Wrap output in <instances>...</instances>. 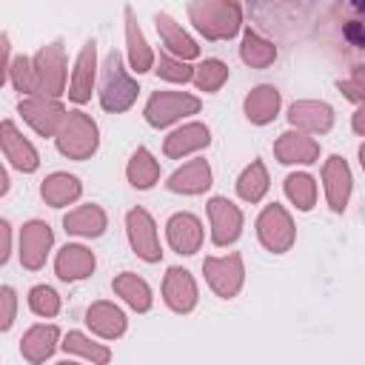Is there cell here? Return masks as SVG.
Returning a JSON list of instances; mask_svg holds the SVG:
<instances>
[{"label": "cell", "instance_id": "obj_1", "mask_svg": "<svg viewBox=\"0 0 365 365\" xmlns=\"http://www.w3.org/2000/svg\"><path fill=\"white\" fill-rule=\"evenodd\" d=\"M185 11L205 40H231L242 26V9L231 0H191Z\"/></svg>", "mask_w": 365, "mask_h": 365}, {"label": "cell", "instance_id": "obj_2", "mask_svg": "<svg viewBox=\"0 0 365 365\" xmlns=\"http://www.w3.org/2000/svg\"><path fill=\"white\" fill-rule=\"evenodd\" d=\"M137 94H140V86L123 66V54L108 51L103 63V74H100V106L111 114H120L134 106Z\"/></svg>", "mask_w": 365, "mask_h": 365}, {"label": "cell", "instance_id": "obj_3", "mask_svg": "<svg viewBox=\"0 0 365 365\" xmlns=\"http://www.w3.org/2000/svg\"><path fill=\"white\" fill-rule=\"evenodd\" d=\"M54 140H57V151L63 157H68V160H88L100 148V128L91 120V114L74 108V111H66Z\"/></svg>", "mask_w": 365, "mask_h": 365}, {"label": "cell", "instance_id": "obj_4", "mask_svg": "<svg viewBox=\"0 0 365 365\" xmlns=\"http://www.w3.org/2000/svg\"><path fill=\"white\" fill-rule=\"evenodd\" d=\"M31 66H34V77H37V94L40 97H63L66 94V48H63V40H54L48 46H43L34 57H31Z\"/></svg>", "mask_w": 365, "mask_h": 365}, {"label": "cell", "instance_id": "obj_5", "mask_svg": "<svg viewBox=\"0 0 365 365\" xmlns=\"http://www.w3.org/2000/svg\"><path fill=\"white\" fill-rule=\"evenodd\" d=\"M200 97L188 94V91H154L143 108L145 123L154 128H168L171 123L188 117V114H200Z\"/></svg>", "mask_w": 365, "mask_h": 365}, {"label": "cell", "instance_id": "obj_6", "mask_svg": "<svg viewBox=\"0 0 365 365\" xmlns=\"http://www.w3.org/2000/svg\"><path fill=\"white\" fill-rule=\"evenodd\" d=\"M257 240L262 242L265 251L271 254H285L291 251L294 240H297V228H294V220L291 214L285 211V205L279 202H271L259 211L257 217Z\"/></svg>", "mask_w": 365, "mask_h": 365}, {"label": "cell", "instance_id": "obj_7", "mask_svg": "<svg viewBox=\"0 0 365 365\" xmlns=\"http://www.w3.org/2000/svg\"><path fill=\"white\" fill-rule=\"evenodd\" d=\"M202 274H205L208 288L222 299L237 297L242 282H245V265H242V257L237 251L228 254V257H205L202 259Z\"/></svg>", "mask_w": 365, "mask_h": 365}, {"label": "cell", "instance_id": "obj_8", "mask_svg": "<svg viewBox=\"0 0 365 365\" xmlns=\"http://www.w3.org/2000/svg\"><path fill=\"white\" fill-rule=\"evenodd\" d=\"M125 234H128V245L131 251L143 259V262H160L163 259V248H160V237H157V222L145 208H131L125 214Z\"/></svg>", "mask_w": 365, "mask_h": 365}, {"label": "cell", "instance_id": "obj_9", "mask_svg": "<svg viewBox=\"0 0 365 365\" xmlns=\"http://www.w3.org/2000/svg\"><path fill=\"white\" fill-rule=\"evenodd\" d=\"M54 245V231L43 220H29L20 228V265L29 271H40Z\"/></svg>", "mask_w": 365, "mask_h": 365}, {"label": "cell", "instance_id": "obj_10", "mask_svg": "<svg viewBox=\"0 0 365 365\" xmlns=\"http://www.w3.org/2000/svg\"><path fill=\"white\" fill-rule=\"evenodd\" d=\"M17 111L23 114V120L40 134V137H54L63 117H66V108L60 100H51V97H23Z\"/></svg>", "mask_w": 365, "mask_h": 365}, {"label": "cell", "instance_id": "obj_11", "mask_svg": "<svg viewBox=\"0 0 365 365\" xmlns=\"http://www.w3.org/2000/svg\"><path fill=\"white\" fill-rule=\"evenodd\" d=\"M208 220H211V242L225 248L240 240L242 234V211L228 197L208 200Z\"/></svg>", "mask_w": 365, "mask_h": 365}, {"label": "cell", "instance_id": "obj_12", "mask_svg": "<svg viewBox=\"0 0 365 365\" xmlns=\"http://www.w3.org/2000/svg\"><path fill=\"white\" fill-rule=\"evenodd\" d=\"M0 151L3 157L23 174H34L40 168V154L37 148L23 137V131L11 123V120H3L0 123Z\"/></svg>", "mask_w": 365, "mask_h": 365}, {"label": "cell", "instance_id": "obj_13", "mask_svg": "<svg viewBox=\"0 0 365 365\" xmlns=\"http://www.w3.org/2000/svg\"><path fill=\"white\" fill-rule=\"evenodd\" d=\"M322 185H325V200H328L331 211L342 214L348 208V200H351V191H354V177H351L348 163L339 154H331L325 160V165H322Z\"/></svg>", "mask_w": 365, "mask_h": 365}, {"label": "cell", "instance_id": "obj_14", "mask_svg": "<svg viewBox=\"0 0 365 365\" xmlns=\"http://www.w3.org/2000/svg\"><path fill=\"white\" fill-rule=\"evenodd\" d=\"M288 123L299 134H328L334 128V108L322 100H297L288 108Z\"/></svg>", "mask_w": 365, "mask_h": 365}, {"label": "cell", "instance_id": "obj_15", "mask_svg": "<svg viewBox=\"0 0 365 365\" xmlns=\"http://www.w3.org/2000/svg\"><path fill=\"white\" fill-rule=\"evenodd\" d=\"M163 299L165 305L174 311V314H188L197 308V299H200V291H197V282L191 277V271L185 268H168L165 277H163Z\"/></svg>", "mask_w": 365, "mask_h": 365}, {"label": "cell", "instance_id": "obj_16", "mask_svg": "<svg viewBox=\"0 0 365 365\" xmlns=\"http://www.w3.org/2000/svg\"><path fill=\"white\" fill-rule=\"evenodd\" d=\"M94 80H97V43L86 40L77 60H74V71H71V83H68V100L83 106L91 100L94 91Z\"/></svg>", "mask_w": 365, "mask_h": 365}, {"label": "cell", "instance_id": "obj_17", "mask_svg": "<svg viewBox=\"0 0 365 365\" xmlns=\"http://www.w3.org/2000/svg\"><path fill=\"white\" fill-rule=\"evenodd\" d=\"M165 240L177 254H197L202 245V222L191 211H177L165 222Z\"/></svg>", "mask_w": 365, "mask_h": 365}, {"label": "cell", "instance_id": "obj_18", "mask_svg": "<svg viewBox=\"0 0 365 365\" xmlns=\"http://www.w3.org/2000/svg\"><path fill=\"white\" fill-rule=\"evenodd\" d=\"M154 26H157V34H160V40L165 46V54H171V57H177L182 63H188V60H194L200 54L197 40L174 17H168L165 11H157L154 14Z\"/></svg>", "mask_w": 365, "mask_h": 365}, {"label": "cell", "instance_id": "obj_19", "mask_svg": "<svg viewBox=\"0 0 365 365\" xmlns=\"http://www.w3.org/2000/svg\"><path fill=\"white\" fill-rule=\"evenodd\" d=\"M94 251L80 245V242H68L57 251L54 257V274L63 279V282H80L86 279L88 274H94Z\"/></svg>", "mask_w": 365, "mask_h": 365}, {"label": "cell", "instance_id": "obj_20", "mask_svg": "<svg viewBox=\"0 0 365 365\" xmlns=\"http://www.w3.org/2000/svg\"><path fill=\"white\" fill-rule=\"evenodd\" d=\"M208 143H211V128L205 123H185L163 140V154L171 160H182L200 148H208Z\"/></svg>", "mask_w": 365, "mask_h": 365}, {"label": "cell", "instance_id": "obj_21", "mask_svg": "<svg viewBox=\"0 0 365 365\" xmlns=\"http://www.w3.org/2000/svg\"><path fill=\"white\" fill-rule=\"evenodd\" d=\"M274 157L282 165H311L319 160V143L299 131H285L274 143Z\"/></svg>", "mask_w": 365, "mask_h": 365}, {"label": "cell", "instance_id": "obj_22", "mask_svg": "<svg viewBox=\"0 0 365 365\" xmlns=\"http://www.w3.org/2000/svg\"><path fill=\"white\" fill-rule=\"evenodd\" d=\"M86 325L91 328V334H97L100 339H120L128 328V319L123 314V308H117L114 302H91L86 308Z\"/></svg>", "mask_w": 365, "mask_h": 365}, {"label": "cell", "instance_id": "obj_23", "mask_svg": "<svg viewBox=\"0 0 365 365\" xmlns=\"http://www.w3.org/2000/svg\"><path fill=\"white\" fill-rule=\"evenodd\" d=\"M211 165H208V160H202V157H197V160H188L185 165H180L171 177H168V191H174V194H188V197H194V194H205L208 188H211Z\"/></svg>", "mask_w": 365, "mask_h": 365}, {"label": "cell", "instance_id": "obj_24", "mask_svg": "<svg viewBox=\"0 0 365 365\" xmlns=\"http://www.w3.org/2000/svg\"><path fill=\"white\" fill-rule=\"evenodd\" d=\"M279 106H282V94H279V88L262 83V86H254V88L245 94L242 111H245V117H248L254 125H268V123L277 120Z\"/></svg>", "mask_w": 365, "mask_h": 365}, {"label": "cell", "instance_id": "obj_25", "mask_svg": "<svg viewBox=\"0 0 365 365\" xmlns=\"http://www.w3.org/2000/svg\"><path fill=\"white\" fill-rule=\"evenodd\" d=\"M60 345V328L57 325H31L20 339V354L26 362L40 365L46 362Z\"/></svg>", "mask_w": 365, "mask_h": 365}, {"label": "cell", "instance_id": "obj_26", "mask_svg": "<svg viewBox=\"0 0 365 365\" xmlns=\"http://www.w3.org/2000/svg\"><path fill=\"white\" fill-rule=\"evenodd\" d=\"M125 51H128L131 71L145 74V71L154 68V51L148 46V40H145V34H143V29H140L131 6H125Z\"/></svg>", "mask_w": 365, "mask_h": 365}, {"label": "cell", "instance_id": "obj_27", "mask_svg": "<svg viewBox=\"0 0 365 365\" xmlns=\"http://www.w3.org/2000/svg\"><path fill=\"white\" fill-rule=\"evenodd\" d=\"M63 228L74 237H103L108 228V217L100 205L88 202V205H77L63 217Z\"/></svg>", "mask_w": 365, "mask_h": 365}, {"label": "cell", "instance_id": "obj_28", "mask_svg": "<svg viewBox=\"0 0 365 365\" xmlns=\"http://www.w3.org/2000/svg\"><path fill=\"white\" fill-rule=\"evenodd\" d=\"M83 194V182L68 174V171H54L48 174L43 182H40V197L46 200V205L51 208H63V205H71L77 202Z\"/></svg>", "mask_w": 365, "mask_h": 365}, {"label": "cell", "instance_id": "obj_29", "mask_svg": "<svg viewBox=\"0 0 365 365\" xmlns=\"http://www.w3.org/2000/svg\"><path fill=\"white\" fill-rule=\"evenodd\" d=\"M111 288H114V294H117L131 311H137V314H145V311L151 308V302H154V294H151L148 282H145L143 277H137L134 271L117 274V277L111 279Z\"/></svg>", "mask_w": 365, "mask_h": 365}, {"label": "cell", "instance_id": "obj_30", "mask_svg": "<svg viewBox=\"0 0 365 365\" xmlns=\"http://www.w3.org/2000/svg\"><path fill=\"white\" fill-rule=\"evenodd\" d=\"M240 60L251 68H268L274 60H277V46L262 37L259 31L254 29H245L242 31V43H240Z\"/></svg>", "mask_w": 365, "mask_h": 365}, {"label": "cell", "instance_id": "obj_31", "mask_svg": "<svg viewBox=\"0 0 365 365\" xmlns=\"http://www.w3.org/2000/svg\"><path fill=\"white\" fill-rule=\"evenodd\" d=\"M268 188H271V180H268V168L262 160L248 163L237 177V194L245 202H259L268 194Z\"/></svg>", "mask_w": 365, "mask_h": 365}, {"label": "cell", "instance_id": "obj_32", "mask_svg": "<svg viewBox=\"0 0 365 365\" xmlns=\"http://www.w3.org/2000/svg\"><path fill=\"white\" fill-rule=\"evenodd\" d=\"M60 348H63L66 354L83 356V359L91 362V365H108V362H111V351H108V345L94 342V339L86 336L83 331H68V334L63 336Z\"/></svg>", "mask_w": 365, "mask_h": 365}, {"label": "cell", "instance_id": "obj_33", "mask_svg": "<svg viewBox=\"0 0 365 365\" xmlns=\"http://www.w3.org/2000/svg\"><path fill=\"white\" fill-rule=\"evenodd\" d=\"M125 177H128V182H131L134 188H140V191L151 188V185L160 180V163L154 160V154H151L145 145H140V148L131 154V160H128V165H125Z\"/></svg>", "mask_w": 365, "mask_h": 365}, {"label": "cell", "instance_id": "obj_34", "mask_svg": "<svg viewBox=\"0 0 365 365\" xmlns=\"http://www.w3.org/2000/svg\"><path fill=\"white\" fill-rule=\"evenodd\" d=\"M228 74H231V68H228L222 60L208 57V60H202L200 66H194L191 80H194V86H197L200 91H205V94H217V91L225 86Z\"/></svg>", "mask_w": 365, "mask_h": 365}, {"label": "cell", "instance_id": "obj_35", "mask_svg": "<svg viewBox=\"0 0 365 365\" xmlns=\"http://www.w3.org/2000/svg\"><path fill=\"white\" fill-rule=\"evenodd\" d=\"M282 188H285V197H288L299 211H311V208H314V202H317V182H314L311 174H305V171L288 174L285 182H282Z\"/></svg>", "mask_w": 365, "mask_h": 365}, {"label": "cell", "instance_id": "obj_36", "mask_svg": "<svg viewBox=\"0 0 365 365\" xmlns=\"http://www.w3.org/2000/svg\"><path fill=\"white\" fill-rule=\"evenodd\" d=\"M9 77H11V86L26 94V97H37V77H34V66H31V57L20 54L11 60L9 66Z\"/></svg>", "mask_w": 365, "mask_h": 365}, {"label": "cell", "instance_id": "obj_37", "mask_svg": "<svg viewBox=\"0 0 365 365\" xmlns=\"http://www.w3.org/2000/svg\"><path fill=\"white\" fill-rule=\"evenodd\" d=\"M29 308L37 314V317H57L60 314V294L51 288V285H34L29 291Z\"/></svg>", "mask_w": 365, "mask_h": 365}, {"label": "cell", "instance_id": "obj_38", "mask_svg": "<svg viewBox=\"0 0 365 365\" xmlns=\"http://www.w3.org/2000/svg\"><path fill=\"white\" fill-rule=\"evenodd\" d=\"M154 71L168 83H188L194 74V66H188L171 54H160V60H154Z\"/></svg>", "mask_w": 365, "mask_h": 365}, {"label": "cell", "instance_id": "obj_39", "mask_svg": "<svg viewBox=\"0 0 365 365\" xmlns=\"http://www.w3.org/2000/svg\"><path fill=\"white\" fill-rule=\"evenodd\" d=\"M17 319V294L11 285H0V334H6Z\"/></svg>", "mask_w": 365, "mask_h": 365}, {"label": "cell", "instance_id": "obj_40", "mask_svg": "<svg viewBox=\"0 0 365 365\" xmlns=\"http://www.w3.org/2000/svg\"><path fill=\"white\" fill-rule=\"evenodd\" d=\"M336 86H339V88L345 91V97H348V100H354L356 106L365 100V94H362V91H365V86H362V68H356V71H354V80H339Z\"/></svg>", "mask_w": 365, "mask_h": 365}, {"label": "cell", "instance_id": "obj_41", "mask_svg": "<svg viewBox=\"0 0 365 365\" xmlns=\"http://www.w3.org/2000/svg\"><path fill=\"white\" fill-rule=\"evenodd\" d=\"M11 257V225L0 220V265H6Z\"/></svg>", "mask_w": 365, "mask_h": 365}, {"label": "cell", "instance_id": "obj_42", "mask_svg": "<svg viewBox=\"0 0 365 365\" xmlns=\"http://www.w3.org/2000/svg\"><path fill=\"white\" fill-rule=\"evenodd\" d=\"M9 66H11V60H9V34L0 31V86L9 80Z\"/></svg>", "mask_w": 365, "mask_h": 365}, {"label": "cell", "instance_id": "obj_43", "mask_svg": "<svg viewBox=\"0 0 365 365\" xmlns=\"http://www.w3.org/2000/svg\"><path fill=\"white\" fill-rule=\"evenodd\" d=\"M354 131H356L359 137H365V108H362V106L354 111Z\"/></svg>", "mask_w": 365, "mask_h": 365}, {"label": "cell", "instance_id": "obj_44", "mask_svg": "<svg viewBox=\"0 0 365 365\" xmlns=\"http://www.w3.org/2000/svg\"><path fill=\"white\" fill-rule=\"evenodd\" d=\"M9 185H11V182H9V171H6V168H3V163H0V197L9 191Z\"/></svg>", "mask_w": 365, "mask_h": 365}, {"label": "cell", "instance_id": "obj_45", "mask_svg": "<svg viewBox=\"0 0 365 365\" xmlns=\"http://www.w3.org/2000/svg\"><path fill=\"white\" fill-rule=\"evenodd\" d=\"M57 365H77V362H57Z\"/></svg>", "mask_w": 365, "mask_h": 365}]
</instances>
